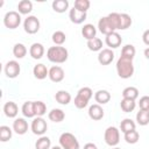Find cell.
I'll list each match as a JSON object with an SVG mask.
<instances>
[{
    "label": "cell",
    "instance_id": "cell-1",
    "mask_svg": "<svg viewBox=\"0 0 149 149\" xmlns=\"http://www.w3.org/2000/svg\"><path fill=\"white\" fill-rule=\"evenodd\" d=\"M47 57L50 62L52 63H57V64H62L64 62H66L68 57H69V52L66 50L65 47L62 45H55V47H50L47 51Z\"/></svg>",
    "mask_w": 149,
    "mask_h": 149
},
{
    "label": "cell",
    "instance_id": "cell-2",
    "mask_svg": "<svg viewBox=\"0 0 149 149\" xmlns=\"http://www.w3.org/2000/svg\"><path fill=\"white\" fill-rule=\"evenodd\" d=\"M116 72L118 76L122 79H128L134 74V65L133 59L121 57L116 62Z\"/></svg>",
    "mask_w": 149,
    "mask_h": 149
},
{
    "label": "cell",
    "instance_id": "cell-3",
    "mask_svg": "<svg viewBox=\"0 0 149 149\" xmlns=\"http://www.w3.org/2000/svg\"><path fill=\"white\" fill-rule=\"evenodd\" d=\"M59 146L63 149H79V142L71 133H63L59 136Z\"/></svg>",
    "mask_w": 149,
    "mask_h": 149
},
{
    "label": "cell",
    "instance_id": "cell-4",
    "mask_svg": "<svg viewBox=\"0 0 149 149\" xmlns=\"http://www.w3.org/2000/svg\"><path fill=\"white\" fill-rule=\"evenodd\" d=\"M104 139L106 144H108L109 147H115L120 142V130L114 126L107 127L105 130Z\"/></svg>",
    "mask_w": 149,
    "mask_h": 149
},
{
    "label": "cell",
    "instance_id": "cell-5",
    "mask_svg": "<svg viewBox=\"0 0 149 149\" xmlns=\"http://www.w3.org/2000/svg\"><path fill=\"white\" fill-rule=\"evenodd\" d=\"M21 23V15L19 12H15V10H10V12H7L3 16V24L9 28V29H15L20 26Z\"/></svg>",
    "mask_w": 149,
    "mask_h": 149
},
{
    "label": "cell",
    "instance_id": "cell-6",
    "mask_svg": "<svg viewBox=\"0 0 149 149\" xmlns=\"http://www.w3.org/2000/svg\"><path fill=\"white\" fill-rule=\"evenodd\" d=\"M31 132L35 134V135H38V136H43L44 133L47 132L48 129V125H47V121L42 118V116H36L34 118V120L31 121Z\"/></svg>",
    "mask_w": 149,
    "mask_h": 149
},
{
    "label": "cell",
    "instance_id": "cell-7",
    "mask_svg": "<svg viewBox=\"0 0 149 149\" xmlns=\"http://www.w3.org/2000/svg\"><path fill=\"white\" fill-rule=\"evenodd\" d=\"M23 28L28 34H36L40 30V20L34 15H29L23 21Z\"/></svg>",
    "mask_w": 149,
    "mask_h": 149
},
{
    "label": "cell",
    "instance_id": "cell-8",
    "mask_svg": "<svg viewBox=\"0 0 149 149\" xmlns=\"http://www.w3.org/2000/svg\"><path fill=\"white\" fill-rule=\"evenodd\" d=\"M20 71H21V68L16 61H8L5 65V74L10 79L16 78L20 74Z\"/></svg>",
    "mask_w": 149,
    "mask_h": 149
},
{
    "label": "cell",
    "instance_id": "cell-9",
    "mask_svg": "<svg viewBox=\"0 0 149 149\" xmlns=\"http://www.w3.org/2000/svg\"><path fill=\"white\" fill-rule=\"evenodd\" d=\"M113 59H114V52L109 48L102 49L98 54V62L101 65H108L113 62Z\"/></svg>",
    "mask_w": 149,
    "mask_h": 149
},
{
    "label": "cell",
    "instance_id": "cell-10",
    "mask_svg": "<svg viewBox=\"0 0 149 149\" xmlns=\"http://www.w3.org/2000/svg\"><path fill=\"white\" fill-rule=\"evenodd\" d=\"M98 28H99L100 33L104 34V35H106V36H107L108 34L115 31V28H114L113 24L111 23L108 16H102V17L99 20V22H98Z\"/></svg>",
    "mask_w": 149,
    "mask_h": 149
},
{
    "label": "cell",
    "instance_id": "cell-11",
    "mask_svg": "<svg viewBox=\"0 0 149 149\" xmlns=\"http://www.w3.org/2000/svg\"><path fill=\"white\" fill-rule=\"evenodd\" d=\"M64 76H65L64 70H63L61 66L55 65V66L50 68V70H49V76H48V77L50 78L51 81H54V83H59V81H62V80L64 79Z\"/></svg>",
    "mask_w": 149,
    "mask_h": 149
},
{
    "label": "cell",
    "instance_id": "cell-12",
    "mask_svg": "<svg viewBox=\"0 0 149 149\" xmlns=\"http://www.w3.org/2000/svg\"><path fill=\"white\" fill-rule=\"evenodd\" d=\"M105 42H106V44H107L111 49H112V48L114 49V48H119V47L121 45L122 38H121V36H120L119 33L114 31V33H111V34H108V35L106 36Z\"/></svg>",
    "mask_w": 149,
    "mask_h": 149
},
{
    "label": "cell",
    "instance_id": "cell-13",
    "mask_svg": "<svg viewBox=\"0 0 149 149\" xmlns=\"http://www.w3.org/2000/svg\"><path fill=\"white\" fill-rule=\"evenodd\" d=\"M13 130L17 135H23L28 132V122L23 118H17L13 122Z\"/></svg>",
    "mask_w": 149,
    "mask_h": 149
},
{
    "label": "cell",
    "instance_id": "cell-14",
    "mask_svg": "<svg viewBox=\"0 0 149 149\" xmlns=\"http://www.w3.org/2000/svg\"><path fill=\"white\" fill-rule=\"evenodd\" d=\"M88 116L94 120V121H99L104 118V109L99 104H94L91 105L88 108Z\"/></svg>",
    "mask_w": 149,
    "mask_h": 149
},
{
    "label": "cell",
    "instance_id": "cell-15",
    "mask_svg": "<svg viewBox=\"0 0 149 149\" xmlns=\"http://www.w3.org/2000/svg\"><path fill=\"white\" fill-rule=\"evenodd\" d=\"M69 17H70V21H71L72 23L80 24V23H83V22L86 20V13L79 12L78 9H76V8L73 7L72 9H70Z\"/></svg>",
    "mask_w": 149,
    "mask_h": 149
},
{
    "label": "cell",
    "instance_id": "cell-16",
    "mask_svg": "<svg viewBox=\"0 0 149 149\" xmlns=\"http://www.w3.org/2000/svg\"><path fill=\"white\" fill-rule=\"evenodd\" d=\"M29 54L34 59H40L44 55V47L41 43H33L29 48Z\"/></svg>",
    "mask_w": 149,
    "mask_h": 149
},
{
    "label": "cell",
    "instance_id": "cell-17",
    "mask_svg": "<svg viewBox=\"0 0 149 149\" xmlns=\"http://www.w3.org/2000/svg\"><path fill=\"white\" fill-rule=\"evenodd\" d=\"M3 113L7 118H15L19 113V107L14 101H7L3 105Z\"/></svg>",
    "mask_w": 149,
    "mask_h": 149
},
{
    "label": "cell",
    "instance_id": "cell-18",
    "mask_svg": "<svg viewBox=\"0 0 149 149\" xmlns=\"http://www.w3.org/2000/svg\"><path fill=\"white\" fill-rule=\"evenodd\" d=\"M81 35L84 38H86L87 41L90 40H93L95 38V35H97V29L93 24L91 23H86L84 24V27L81 28Z\"/></svg>",
    "mask_w": 149,
    "mask_h": 149
},
{
    "label": "cell",
    "instance_id": "cell-19",
    "mask_svg": "<svg viewBox=\"0 0 149 149\" xmlns=\"http://www.w3.org/2000/svg\"><path fill=\"white\" fill-rule=\"evenodd\" d=\"M33 73H34V76H35V78L42 80V79L47 78V76H49V70L47 69V66H45L44 64L40 63V64H36V65L34 66Z\"/></svg>",
    "mask_w": 149,
    "mask_h": 149
},
{
    "label": "cell",
    "instance_id": "cell-20",
    "mask_svg": "<svg viewBox=\"0 0 149 149\" xmlns=\"http://www.w3.org/2000/svg\"><path fill=\"white\" fill-rule=\"evenodd\" d=\"M94 99H95L97 104H99V105L107 104L111 100V93L108 91H106V90H99V91L95 92Z\"/></svg>",
    "mask_w": 149,
    "mask_h": 149
},
{
    "label": "cell",
    "instance_id": "cell-21",
    "mask_svg": "<svg viewBox=\"0 0 149 149\" xmlns=\"http://www.w3.org/2000/svg\"><path fill=\"white\" fill-rule=\"evenodd\" d=\"M48 118L52 122H62L64 120V118H65V113L59 108H54V109H51L49 112Z\"/></svg>",
    "mask_w": 149,
    "mask_h": 149
},
{
    "label": "cell",
    "instance_id": "cell-22",
    "mask_svg": "<svg viewBox=\"0 0 149 149\" xmlns=\"http://www.w3.org/2000/svg\"><path fill=\"white\" fill-rule=\"evenodd\" d=\"M55 99L58 104L61 105H68L70 101H71V94L68 92V91H64V90H61L58 91L56 94H55Z\"/></svg>",
    "mask_w": 149,
    "mask_h": 149
},
{
    "label": "cell",
    "instance_id": "cell-23",
    "mask_svg": "<svg viewBox=\"0 0 149 149\" xmlns=\"http://www.w3.org/2000/svg\"><path fill=\"white\" fill-rule=\"evenodd\" d=\"M17 10L20 14H29L33 10V2L29 0H21L17 3Z\"/></svg>",
    "mask_w": 149,
    "mask_h": 149
},
{
    "label": "cell",
    "instance_id": "cell-24",
    "mask_svg": "<svg viewBox=\"0 0 149 149\" xmlns=\"http://www.w3.org/2000/svg\"><path fill=\"white\" fill-rule=\"evenodd\" d=\"M137 97H139V90L134 86H128L122 91V98H125V99L136 100Z\"/></svg>",
    "mask_w": 149,
    "mask_h": 149
},
{
    "label": "cell",
    "instance_id": "cell-25",
    "mask_svg": "<svg viewBox=\"0 0 149 149\" xmlns=\"http://www.w3.org/2000/svg\"><path fill=\"white\" fill-rule=\"evenodd\" d=\"M21 111H22V114L26 118H34V116H36L35 115V111H34V101H26L22 105Z\"/></svg>",
    "mask_w": 149,
    "mask_h": 149
},
{
    "label": "cell",
    "instance_id": "cell-26",
    "mask_svg": "<svg viewBox=\"0 0 149 149\" xmlns=\"http://www.w3.org/2000/svg\"><path fill=\"white\" fill-rule=\"evenodd\" d=\"M135 127H136L135 122L132 119H128V118L127 119H123L121 121V123H120V130L123 134H126L128 132H132V130H135Z\"/></svg>",
    "mask_w": 149,
    "mask_h": 149
},
{
    "label": "cell",
    "instance_id": "cell-27",
    "mask_svg": "<svg viewBox=\"0 0 149 149\" xmlns=\"http://www.w3.org/2000/svg\"><path fill=\"white\" fill-rule=\"evenodd\" d=\"M120 106H121V109L126 113H130L135 109L136 107V102L135 100H132V99H125L122 98L121 102H120Z\"/></svg>",
    "mask_w": 149,
    "mask_h": 149
},
{
    "label": "cell",
    "instance_id": "cell-28",
    "mask_svg": "<svg viewBox=\"0 0 149 149\" xmlns=\"http://www.w3.org/2000/svg\"><path fill=\"white\" fill-rule=\"evenodd\" d=\"M69 8V1L68 0H55L52 2V9L56 13H64Z\"/></svg>",
    "mask_w": 149,
    "mask_h": 149
},
{
    "label": "cell",
    "instance_id": "cell-29",
    "mask_svg": "<svg viewBox=\"0 0 149 149\" xmlns=\"http://www.w3.org/2000/svg\"><path fill=\"white\" fill-rule=\"evenodd\" d=\"M136 121L140 126H147L149 123V111L140 109L136 113Z\"/></svg>",
    "mask_w": 149,
    "mask_h": 149
},
{
    "label": "cell",
    "instance_id": "cell-30",
    "mask_svg": "<svg viewBox=\"0 0 149 149\" xmlns=\"http://www.w3.org/2000/svg\"><path fill=\"white\" fill-rule=\"evenodd\" d=\"M135 47L133 44H126L125 47H122V50H121V57H125V58H129V59H134V56H135Z\"/></svg>",
    "mask_w": 149,
    "mask_h": 149
},
{
    "label": "cell",
    "instance_id": "cell-31",
    "mask_svg": "<svg viewBox=\"0 0 149 149\" xmlns=\"http://www.w3.org/2000/svg\"><path fill=\"white\" fill-rule=\"evenodd\" d=\"M13 55L16 57V58H23L26 55H27V48L24 44L22 43H16L14 47H13Z\"/></svg>",
    "mask_w": 149,
    "mask_h": 149
},
{
    "label": "cell",
    "instance_id": "cell-32",
    "mask_svg": "<svg viewBox=\"0 0 149 149\" xmlns=\"http://www.w3.org/2000/svg\"><path fill=\"white\" fill-rule=\"evenodd\" d=\"M132 17H130V15H128V14H126V13H122V14H120V27H119V29H121V30H125V29H128L130 26H132Z\"/></svg>",
    "mask_w": 149,
    "mask_h": 149
},
{
    "label": "cell",
    "instance_id": "cell-33",
    "mask_svg": "<svg viewBox=\"0 0 149 149\" xmlns=\"http://www.w3.org/2000/svg\"><path fill=\"white\" fill-rule=\"evenodd\" d=\"M50 147H51V141L48 136H41L35 143L36 149H50Z\"/></svg>",
    "mask_w": 149,
    "mask_h": 149
},
{
    "label": "cell",
    "instance_id": "cell-34",
    "mask_svg": "<svg viewBox=\"0 0 149 149\" xmlns=\"http://www.w3.org/2000/svg\"><path fill=\"white\" fill-rule=\"evenodd\" d=\"M87 48L91 51H100V50H102V41L98 37L90 40V41H87Z\"/></svg>",
    "mask_w": 149,
    "mask_h": 149
},
{
    "label": "cell",
    "instance_id": "cell-35",
    "mask_svg": "<svg viewBox=\"0 0 149 149\" xmlns=\"http://www.w3.org/2000/svg\"><path fill=\"white\" fill-rule=\"evenodd\" d=\"M34 111L36 116H43L47 113V105L43 101H34Z\"/></svg>",
    "mask_w": 149,
    "mask_h": 149
},
{
    "label": "cell",
    "instance_id": "cell-36",
    "mask_svg": "<svg viewBox=\"0 0 149 149\" xmlns=\"http://www.w3.org/2000/svg\"><path fill=\"white\" fill-rule=\"evenodd\" d=\"M12 139V129L8 126H1L0 127V141L7 142Z\"/></svg>",
    "mask_w": 149,
    "mask_h": 149
},
{
    "label": "cell",
    "instance_id": "cell-37",
    "mask_svg": "<svg viewBox=\"0 0 149 149\" xmlns=\"http://www.w3.org/2000/svg\"><path fill=\"white\" fill-rule=\"evenodd\" d=\"M92 95H93V92H92V90L90 87H81L78 91V93H77V97L81 98L83 100H85L87 102L90 101V99L92 98Z\"/></svg>",
    "mask_w": 149,
    "mask_h": 149
},
{
    "label": "cell",
    "instance_id": "cell-38",
    "mask_svg": "<svg viewBox=\"0 0 149 149\" xmlns=\"http://www.w3.org/2000/svg\"><path fill=\"white\" fill-rule=\"evenodd\" d=\"M140 139V134L137 133V130H132V132H128L125 134V140L127 143L129 144H135Z\"/></svg>",
    "mask_w": 149,
    "mask_h": 149
},
{
    "label": "cell",
    "instance_id": "cell-39",
    "mask_svg": "<svg viewBox=\"0 0 149 149\" xmlns=\"http://www.w3.org/2000/svg\"><path fill=\"white\" fill-rule=\"evenodd\" d=\"M91 6V2L88 0H76L74 1V8L78 9L79 12H83V13H86L87 9L90 8Z\"/></svg>",
    "mask_w": 149,
    "mask_h": 149
},
{
    "label": "cell",
    "instance_id": "cell-40",
    "mask_svg": "<svg viewBox=\"0 0 149 149\" xmlns=\"http://www.w3.org/2000/svg\"><path fill=\"white\" fill-rule=\"evenodd\" d=\"M52 42L56 44V45H62L64 42H65V40H66V36H65V34L62 31V30H57V31H55L54 34H52Z\"/></svg>",
    "mask_w": 149,
    "mask_h": 149
},
{
    "label": "cell",
    "instance_id": "cell-41",
    "mask_svg": "<svg viewBox=\"0 0 149 149\" xmlns=\"http://www.w3.org/2000/svg\"><path fill=\"white\" fill-rule=\"evenodd\" d=\"M107 16H108L111 23L113 24V27L115 28V30H118L120 27V14L119 13H111Z\"/></svg>",
    "mask_w": 149,
    "mask_h": 149
},
{
    "label": "cell",
    "instance_id": "cell-42",
    "mask_svg": "<svg viewBox=\"0 0 149 149\" xmlns=\"http://www.w3.org/2000/svg\"><path fill=\"white\" fill-rule=\"evenodd\" d=\"M139 106H140V109L149 111V95L141 97L140 98V101H139Z\"/></svg>",
    "mask_w": 149,
    "mask_h": 149
},
{
    "label": "cell",
    "instance_id": "cell-43",
    "mask_svg": "<svg viewBox=\"0 0 149 149\" xmlns=\"http://www.w3.org/2000/svg\"><path fill=\"white\" fill-rule=\"evenodd\" d=\"M142 41H143V43H144L146 45L149 47V29H147V30L143 33V35H142Z\"/></svg>",
    "mask_w": 149,
    "mask_h": 149
},
{
    "label": "cell",
    "instance_id": "cell-44",
    "mask_svg": "<svg viewBox=\"0 0 149 149\" xmlns=\"http://www.w3.org/2000/svg\"><path fill=\"white\" fill-rule=\"evenodd\" d=\"M84 149H98V147H97L94 143L88 142V143H86V144L84 146Z\"/></svg>",
    "mask_w": 149,
    "mask_h": 149
},
{
    "label": "cell",
    "instance_id": "cell-45",
    "mask_svg": "<svg viewBox=\"0 0 149 149\" xmlns=\"http://www.w3.org/2000/svg\"><path fill=\"white\" fill-rule=\"evenodd\" d=\"M144 56H146V58H147V59H149V48L144 49Z\"/></svg>",
    "mask_w": 149,
    "mask_h": 149
},
{
    "label": "cell",
    "instance_id": "cell-46",
    "mask_svg": "<svg viewBox=\"0 0 149 149\" xmlns=\"http://www.w3.org/2000/svg\"><path fill=\"white\" fill-rule=\"evenodd\" d=\"M51 149H63V148H62L61 146H55V147H52Z\"/></svg>",
    "mask_w": 149,
    "mask_h": 149
},
{
    "label": "cell",
    "instance_id": "cell-47",
    "mask_svg": "<svg viewBox=\"0 0 149 149\" xmlns=\"http://www.w3.org/2000/svg\"><path fill=\"white\" fill-rule=\"evenodd\" d=\"M112 149H120V148H118V147H114V148H112Z\"/></svg>",
    "mask_w": 149,
    "mask_h": 149
}]
</instances>
